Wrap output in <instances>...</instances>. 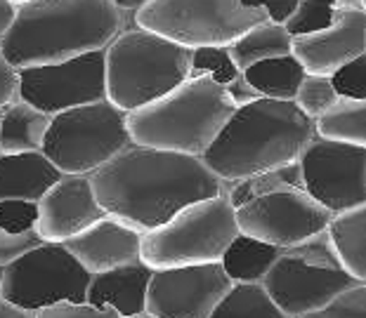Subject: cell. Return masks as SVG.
<instances>
[{
	"label": "cell",
	"instance_id": "obj_28",
	"mask_svg": "<svg viewBox=\"0 0 366 318\" xmlns=\"http://www.w3.org/2000/svg\"><path fill=\"white\" fill-rule=\"evenodd\" d=\"M336 102H338V95H336V90H333L331 78H324V76H307V73H305V78L300 81V88L293 97V106L312 123L322 113L329 111Z\"/></svg>",
	"mask_w": 366,
	"mask_h": 318
},
{
	"label": "cell",
	"instance_id": "obj_41",
	"mask_svg": "<svg viewBox=\"0 0 366 318\" xmlns=\"http://www.w3.org/2000/svg\"><path fill=\"white\" fill-rule=\"evenodd\" d=\"M128 318H157V316H152V314L142 312V314H135V316H128Z\"/></svg>",
	"mask_w": 366,
	"mask_h": 318
},
{
	"label": "cell",
	"instance_id": "obj_27",
	"mask_svg": "<svg viewBox=\"0 0 366 318\" xmlns=\"http://www.w3.org/2000/svg\"><path fill=\"white\" fill-rule=\"evenodd\" d=\"M286 189H300L302 191L298 163L269 170V173H260V175L248 177V180H241V182L224 184V196H227L232 207L237 210V207L248 203V200L267 196V193H274V191H286Z\"/></svg>",
	"mask_w": 366,
	"mask_h": 318
},
{
	"label": "cell",
	"instance_id": "obj_5",
	"mask_svg": "<svg viewBox=\"0 0 366 318\" xmlns=\"http://www.w3.org/2000/svg\"><path fill=\"white\" fill-rule=\"evenodd\" d=\"M192 52L132 26L104 50L107 102L130 113L157 102L189 78Z\"/></svg>",
	"mask_w": 366,
	"mask_h": 318
},
{
	"label": "cell",
	"instance_id": "obj_23",
	"mask_svg": "<svg viewBox=\"0 0 366 318\" xmlns=\"http://www.w3.org/2000/svg\"><path fill=\"white\" fill-rule=\"evenodd\" d=\"M279 252L282 250L277 247L239 234L224 250L220 267L232 283H260L277 262Z\"/></svg>",
	"mask_w": 366,
	"mask_h": 318
},
{
	"label": "cell",
	"instance_id": "obj_4",
	"mask_svg": "<svg viewBox=\"0 0 366 318\" xmlns=\"http://www.w3.org/2000/svg\"><path fill=\"white\" fill-rule=\"evenodd\" d=\"M234 108L222 85L201 76L187 78L166 97L126 113V128L135 146L201 158Z\"/></svg>",
	"mask_w": 366,
	"mask_h": 318
},
{
	"label": "cell",
	"instance_id": "obj_25",
	"mask_svg": "<svg viewBox=\"0 0 366 318\" xmlns=\"http://www.w3.org/2000/svg\"><path fill=\"white\" fill-rule=\"evenodd\" d=\"M317 139L366 149V102L338 99L315 120Z\"/></svg>",
	"mask_w": 366,
	"mask_h": 318
},
{
	"label": "cell",
	"instance_id": "obj_21",
	"mask_svg": "<svg viewBox=\"0 0 366 318\" xmlns=\"http://www.w3.org/2000/svg\"><path fill=\"white\" fill-rule=\"evenodd\" d=\"M52 116L24 102H14L0 111V156L41 153Z\"/></svg>",
	"mask_w": 366,
	"mask_h": 318
},
{
	"label": "cell",
	"instance_id": "obj_26",
	"mask_svg": "<svg viewBox=\"0 0 366 318\" xmlns=\"http://www.w3.org/2000/svg\"><path fill=\"white\" fill-rule=\"evenodd\" d=\"M210 318H286L260 283H232Z\"/></svg>",
	"mask_w": 366,
	"mask_h": 318
},
{
	"label": "cell",
	"instance_id": "obj_36",
	"mask_svg": "<svg viewBox=\"0 0 366 318\" xmlns=\"http://www.w3.org/2000/svg\"><path fill=\"white\" fill-rule=\"evenodd\" d=\"M19 99V81H17V71L7 64L5 57L0 54V111L5 106L14 104Z\"/></svg>",
	"mask_w": 366,
	"mask_h": 318
},
{
	"label": "cell",
	"instance_id": "obj_38",
	"mask_svg": "<svg viewBox=\"0 0 366 318\" xmlns=\"http://www.w3.org/2000/svg\"><path fill=\"white\" fill-rule=\"evenodd\" d=\"M224 92L229 95V99H232V104H234L237 108L239 106H246V104H251V102H255V99H262L258 92H255L251 85L246 83V78L244 76H237L234 81H232L229 85H224Z\"/></svg>",
	"mask_w": 366,
	"mask_h": 318
},
{
	"label": "cell",
	"instance_id": "obj_22",
	"mask_svg": "<svg viewBox=\"0 0 366 318\" xmlns=\"http://www.w3.org/2000/svg\"><path fill=\"white\" fill-rule=\"evenodd\" d=\"M246 83L258 92L262 99H272V102H293L295 92L300 88V81L305 78V71L293 54L286 57L267 59L260 64L251 66L248 71L241 73Z\"/></svg>",
	"mask_w": 366,
	"mask_h": 318
},
{
	"label": "cell",
	"instance_id": "obj_30",
	"mask_svg": "<svg viewBox=\"0 0 366 318\" xmlns=\"http://www.w3.org/2000/svg\"><path fill=\"white\" fill-rule=\"evenodd\" d=\"M201 76H208L213 83L224 88V85H229L239 76V68L234 66V61H232L227 48L194 50L189 78H201Z\"/></svg>",
	"mask_w": 366,
	"mask_h": 318
},
{
	"label": "cell",
	"instance_id": "obj_18",
	"mask_svg": "<svg viewBox=\"0 0 366 318\" xmlns=\"http://www.w3.org/2000/svg\"><path fill=\"white\" fill-rule=\"evenodd\" d=\"M149 278L152 271L142 262H132V265L112 269L107 274H97L90 278L85 302L99 309H112L121 318L142 314Z\"/></svg>",
	"mask_w": 366,
	"mask_h": 318
},
{
	"label": "cell",
	"instance_id": "obj_34",
	"mask_svg": "<svg viewBox=\"0 0 366 318\" xmlns=\"http://www.w3.org/2000/svg\"><path fill=\"white\" fill-rule=\"evenodd\" d=\"M43 240L38 238L36 231H26V234H7L0 231V269H7L17 260L24 257L34 247L41 245Z\"/></svg>",
	"mask_w": 366,
	"mask_h": 318
},
{
	"label": "cell",
	"instance_id": "obj_12",
	"mask_svg": "<svg viewBox=\"0 0 366 318\" xmlns=\"http://www.w3.org/2000/svg\"><path fill=\"white\" fill-rule=\"evenodd\" d=\"M331 217V212H326L300 189L267 193L234 210L241 236L260 240L277 250H286L324 234Z\"/></svg>",
	"mask_w": 366,
	"mask_h": 318
},
{
	"label": "cell",
	"instance_id": "obj_14",
	"mask_svg": "<svg viewBox=\"0 0 366 318\" xmlns=\"http://www.w3.org/2000/svg\"><path fill=\"white\" fill-rule=\"evenodd\" d=\"M229 288L220 265L152 271L144 312L157 318H210Z\"/></svg>",
	"mask_w": 366,
	"mask_h": 318
},
{
	"label": "cell",
	"instance_id": "obj_42",
	"mask_svg": "<svg viewBox=\"0 0 366 318\" xmlns=\"http://www.w3.org/2000/svg\"><path fill=\"white\" fill-rule=\"evenodd\" d=\"M0 283H3V269H0Z\"/></svg>",
	"mask_w": 366,
	"mask_h": 318
},
{
	"label": "cell",
	"instance_id": "obj_1",
	"mask_svg": "<svg viewBox=\"0 0 366 318\" xmlns=\"http://www.w3.org/2000/svg\"><path fill=\"white\" fill-rule=\"evenodd\" d=\"M90 184L99 207L142 236L182 207L224 193L201 158L135 144L92 173Z\"/></svg>",
	"mask_w": 366,
	"mask_h": 318
},
{
	"label": "cell",
	"instance_id": "obj_24",
	"mask_svg": "<svg viewBox=\"0 0 366 318\" xmlns=\"http://www.w3.org/2000/svg\"><path fill=\"white\" fill-rule=\"evenodd\" d=\"M232 61L239 68V73L248 71L251 66L260 64V61L286 57L291 54V36L286 34L284 26L262 21L248 34H244L227 48Z\"/></svg>",
	"mask_w": 366,
	"mask_h": 318
},
{
	"label": "cell",
	"instance_id": "obj_29",
	"mask_svg": "<svg viewBox=\"0 0 366 318\" xmlns=\"http://www.w3.org/2000/svg\"><path fill=\"white\" fill-rule=\"evenodd\" d=\"M338 10L333 3H317V0H298V7L291 14V19L284 24V31L291 38L312 36L319 31L329 29L336 19Z\"/></svg>",
	"mask_w": 366,
	"mask_h": 318
},
{
	"label": "cell",
	"instance_id": "obj_35",
	"mask_svg": "<svg viewBox=\"0 0 366 318\" xmlns=\"http://www.w3.org/2000/svg\"><path fill=\"white\" fill-rule=\"evenodd\" d=\"M31 318H121L112 309H99L92 307L88 302H81V304H74V302H59V304L38 309V312L31 314Z\"/></svg>",
	"mask_w": 366,
	"mask_h": 318
},
{
	"label": "cell",
	"instance_id": "obj_17",
	"mask_svg": "<svg viewBox=\"0 0 366 318\" xmlns=\"http://www.w3.org/2000/svg\"><path fill=\"white\" fill-rule=\"evenodd\" d=\"M64 247L90 276H97L139 262L142 234H137L116 217L104 215L79 236L66 240Z\"/></svg>",
	"mask_w": 366,
	"mask_h": 318
},
{
	"label": "cell",
	"instance_id": "obj_32",
	"mask_svg": "<svg viewBox=\"0 0 366 318\" xmlns=\"http://www.w3.org/2000/svg\"><path fill=\"white\" fill-rule=\"evenodd\" d=\"M331 85L336 90L338 99L366 102V54L364 57H357L345 66H340L331 76Z\"/></svg>",
	"mask_w": 366,
	"mask_h": 318
},
{
	"label": "cell",
	"instance_id": "obj_2",
	"mask_svg": "<svg viewBox=\"0 0 366 318\" xmlns=\"http://www.w3.org/2000/svg\"><path fill=\"white\" fill-rule=\"evenodd\" d=\"M126 21L114 0H19L0 54L14 71L107 50Z\"/></svg>",
	"mask_w": 366,
	"mask_h": 318
},
{
	"label": "cell",
	"instance_id": "obj_6",
	"mask_svg": "<svg viewBox=\"0 0 366 318\" xmlns=\"http://www.w3.org/2000/svg\"><path fill=\"white\" fill-rule=\"evenodd\" d=\"M262 21L260 5L241 0H144L135 14L137 29L189 52L229 48Z\"/></svg>",
	"mask_w": 366,
	"mask_h": 318
},
{
	"label": "cell",
	"instance_id": "obj_19",
	"mask_svg": "<svg viewBox=\"0 0 366 318\" xmlns=\"http://www.w3.org/2000/svg\"><path fill=\"white\" fill-rule=\"evenodd\" d=\"M59 173L43 153H19L0 156V203L24 200L38 203L52 184L59 182Z\"/></svg>",
	"mask_w": 366,
	"mask_h": 318
},
{
	"label": "cell",
	"instance_id": "obj_3",
	"mask_svg": "<svg viewBox=\"0 0 366 318\" xmlns=\"http://www.w3.org/2000/svg\"><path fill=\"white\" fill-rule=\"evenodd\" d=\"M315 137V123L293 102L255 99L234 108L201 163L222 184H232L298 163Z\"/></svg>",
	"mask_w": 366,
	"mask_h": 318
},
{
	"label": "cell",
	"instance_id": "obj_7",
	"mask_svg": "<svg viewBox=\"0 0 366 318\" xmlns=\"http://www.w3.org/2000/svg\"><path fill=\"white\" fill-rule=\"evenodd\" d=\"M237 236L234 207L220 193L182 207L166 224L144 234L139 262L149 271L220 265L224 250Z\"/></svg>",
	"mask_w": 366,
	"mask_h": 318
},
{
	"label": "cell",
	"instance_id": "obj_39",
	"mask_svg": "<svg viewBox=\"0 0 366 318\" xmlns=\"http://www.w3.org/2000/svg\"><path fill=\"white\" fill-rule=\"evenodd\" d=\"M14 12H17V0H0V38L12 26Z\"/></svg>",
	"mask_w": 366,
	"mask_h": 318
},
{
	"label": "cell",
	"instance_id": "obj_40",
	"mask_svg": "<svg viewBox=\"0 0 366 318\" xmlns=\"http://www.w3.org/2000/svg\"><path fill=\"white\" fill-rule=\"evenodd\" d=\"M0 318H31L29 312H21V309L7 304L5 299H0Z\"/></svg>",
	"mask_w": 366,
	"mask_h": 318
},
{
	"label": "cell",
	"instance_id": "obj_16",
	"mask_svg": "<svg viewBox=\"0 0 366 318\" xmlns=\"http://www.w3.org/2000/svg\"><path fill=\"white\" fill-rule=\"evenodd\" d=\"M34 231L43 243H61L79 236L107 215L92 193L90 177L61 175L36 203Z\"/></svg>",
	"mask_w": 366,
	"mask_h": 318
},
{
	"label": "cell",
	"instance_id": "obj_31",
	"mask_svg": "<svg viewBox=\"0 0 366 318\" xmlns=\"http://www.w3.org/2000/svg\"><path fill=\"white\" fill-rule=\"evenodd\" d=\"M300 318H366V283L340 292L329 304L319 307Z\"/></svg>",
	"mask_w": 366,
	"mask_h": 318
},
{
	"label": "cell",
	"instance_id": "obj_9",
	"mask_svg": "<svg viewBox=\"0 0 366 318\" xmlns=\"http://www.w3.org/2000/svg\"><path fill=\"white\" fill-rule=\"evenodd\" d=\"M260 285L286 318H300L360 285L340 269L326 234L286 247Z\"/></svg>",
	"mask_w": 366,
	"mask_h": 318
},
{
	"label": "cell",
	"instance_id": "obj_11",
	"mask_svg": "<svg viewBox=\"0 0 366 318\" xmlns=\"http://www.w3.org/2000/svg\"><path fill=\"white\" fill-rule=\"evenodd\" d=\"M302 191L324 207L340 215L366 203V149L312 139L298 158Z\"/></svg>",
	"mask_w": 366,
	"mask_h": 318
},
{
	"label": "cell",
	"instance_id": "obj_37",
	"mask_svg": "<svg viewBox=\"0 0 366 318\" xmlns=\"http://www.w3.org/2000/svg\"><path fill=\"white\" fill-rule=\"evenodd\" d=\"M258 5L269 24L284 26L295 12V7H298V0H267V3H258Z\"/></svg>",
	"mask_w": 366,
	"mask_h": 318
},
{
	"label": "cell",
	"instance_id": "obj_13",
	"mask_svg": "<svg viewBox=\"0 0 366 318\" xmlns=\"http://www.w3.org/2000/svg\"><path fill=\"white\" fill-rule=\"evenodd\" d=\"M17 81L19 102L48 116L104 102V50L83 54L64 64L24 68L17 71Z\"/></svg>",
	"mask_w": 366,
	"mask_h": 318
},
{
	"label": "cell",
	"instance_id": "obj_33",
	"mask_svg": "<svg viewBox=\"0 0 366 318\" xmlns=\"http://www.w3.org/2000/svg\"><path fill=\"white\" fill-rule=\"evenodd\" d=\"M36 205L24 200H3L0 203V231L26 234L36 227Z\"/></svg>",
	"mask_w": 366,
	"mask_h": 318
},
{
	"label": "cell",
	"instance_id": "obj_10",
	"mask_svg": "<svg viewBox=\"0 0 366 318\" xmlns=\"http://www.w3.org/2000/svg\"><path fill=\"white\" fill-rule=\"evenodd\" d=\"M90 274L61 243H41L14 265L3 269L0 299L34 314L59 302H85Z\"/></svg>",
	"mask_w": 366,
	"mask_h": 318
},
{
	"label": "cell",
	"instance_id": "obj_8",
	"mask_svg": "<svg viewBox=\"0 0 366 318\" xmlns=\"http://www.w3.org/2000/svg\"><path fill=\"white\" fill-rule=\"evenodd\" d=\"M130 144L126 113L104 99L52 116L41 153L59 175L90 177Z\"/></svg>",
	"mask_w": 366,
	"mask_h": 318
},
{
	"label": "cell",
	"instance_id": "obj_15",
	"mask_svg": "<svg viewBox=\"0 0 366 318\" xmlns=\"http://www.w3.org/2000/svg\"><path fill=\"white\" fill-rule=\"evenodd\" d=\"M336 19L312 36L291 38V54L307 76L331 78L340 66L366 52V12L360 0H336Z\"/></svg>",
	"mask_w": 366,
	"mask_h": 318
},
{
	"label": "cell",
	"instance_id": "obj_20",
	"mask_svg": "<svg viewBox=\"0 0 366 318\" xmlns=\"http://www.w3.org/2000/svg\"><path fill=\"white\" fill-rule=\"evenodd\" d=\"M324 234L340 269L357 283H366V205L333 215Z\"/></svg>",
	"mask_w": 366,
	"mask_h": 318
}]
</instances>
